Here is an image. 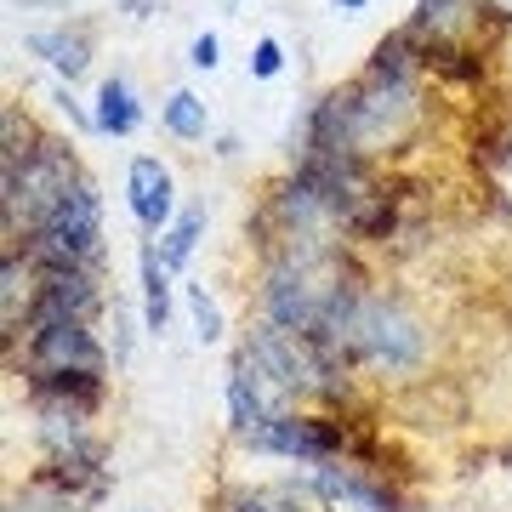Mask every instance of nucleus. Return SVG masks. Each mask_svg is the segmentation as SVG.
Segmentation results:
<instances>
[{
	"mask_svg": "<svg viewBox=\"0 0 512 512\" xmlns=\"http://www.w3.org/2000/svg\"><path fill=\"white\" fill-rule=\"evenodd\" d=\"M478 18H484V0H416L404 29L416 35V46H456Z\"/></svg>",
	"mask_w": 512,
	"mask_h": 512,
	"instance_id": "6",
	"label": "nucleus"
},
{
	"mask_svg": "<svg viewBox=\"0 0 512 512\" xmlns=\"http://www.w3.org/2000/svg\"><path fill=\"white\" fill-rule=\"evenodd\" d=\"M18 239H23V262L35 274H52V268H97L103 262V200H97V183L80 177L52 217Z\"/></svg>",
	"mask_w": 512,
	"mask_h": 512,
	"instance_id": "1",
	"label": "nucleus"
},
{
	"mask_svg": "<svg viewBox=\"0 0 512 512\" xmlns=\"http://www.w3.org/2000/svg\"><path fill=\"white\" fill-rule=\"evenodd\" d=\"M188 313H194L200 342H222V308L205 296V285H188Z\"/></svg>",
	"mask_w": 512,
	"mask_h": 512,
	"instance_id": "13",
	"label": "nucleus"
},
{
	"mask_svg": "<svg viewBox=\"0 0 512 512\" xmlns=\"http://www.w3.org/2000/svg\"><path fill=\"white\" fill-rule=\"evenodd\" d=\"M330 6H342V12H365L370 0H330Z\"/></svg>",
	"mask_w": 512,
	"mask_h": 512,
	"instance_id": "19",
	"label": "nucleus"
},
{
	"mask_svg": "<svg viewBox=\"0 0 512 512\" xmlns=\"http://www.w3.org/2000/svg\"><path fill=\"white\" fill-rule=\"evenodd\" d=\"M376 467H348V461H325V467H313V490L325 495V501H348L359 512H404L399 490L387 484V478H370Z\"/></svg>",
	"mask_w": 512,
	"mask_h": 512,
	"instance_id": "5",
	"label": "nucleus"
},
{
	"mask_svg": "<svg viewBox=\"0 0 512 512\" xmlns=\"http://www.w3.org/2000/svg\"><path fill=\"white\" fill-rule=\"evenodd\" d=\"M120 12H131V18H148V12H160L154 0H120Z\"/></svg>",
	"mask_w": 512,
	"mask_h": 512,
	"instance_id": "18",
	"label": "nucleus"
},
{
	"mask_svg": "<svg viewBox=\"0 0 512 512\" xmlns=\"http://www.w3.org/2000/svg\"><path fill=\"white\" fill-rule=\"evenodd\" d=\"M137 268H143V325L160 336V330L171 325V268H165L160 245H143Z\"/></svg>",
	"mask_w": 512,
	"mask_h": 512,
	"instance_id": "10",
	"label": "nucleus"
},
{
	"mask_svg": "<svg viewBox=\"0 0 512 512\" xmlns=\"http://www.w3.org/2000/svg\"><path fill=\"white\" fill-rule=\"evenodd\" d=\"M52 103H57L63 114H69V126H74V131H97V114H86V109H80L69 86H57V97H52Z\"/></svg>",
	"mask_w": 512,
	"mask_h": 512,
	"instance_id": "17",
	"label": "nucleus"
},
{
	"mask_svg": "<svg viewBox=\"0 0 512 512\" xmlns=\"http://www.w3.org/2000/svg\"><path fill=\"white\" fill-rule=\"evenodd\" d=\"M188 63H194V69H217V63H222V40L211 35V29H205V35H194V46H188Z\"/></svg>",
	"mask_w": 512,
	"mask_h": 512,
	"instance_id": "16",
	"label": "nucleus"
},
{
	"mask_svg": "<svg viewBox=\"0 0 512 512\" xmlns=\"http://www.w3.org/2000/svg\"><path fill=\"white\" fill-rule=\"evenodd\" d=\"M29 52H35L52 74H63V80H80V74L92 69V29H86V23L35 29V35H29Z\"/></svg>",
	"mask_w": 512,
	"mask_h": 512,
	"instance_id": "7",
	"label": "nucleus"
},
{
	"mask_svg": "<svg viewBox=\"0 0 512 512\" xmlns=\"http://www.w3.org/2000/svg\"><path fill=\"white\" fill-rule=\"evenodd\" d=\"M137 512H148V507H137Z\"/></svg>",
	"mask_w": 512,
	"mask_h": 512,
	"instance_id": "20",
	"label": "nucleus"
},
{
	"mask_svg": "<svg viewBox=\"0 0 512 512\" xmlns=\"http://www.w3.org/2000/svg\"><path fill=\"white\" fill-rule=\"evenodd\" d=\"M97 308H103L97 268H52V274H35V296H29V308H23V330L63 325V319L92 325Z\"/></svg>",
	"mask_w": 512,
	"mask_h": 512,
	"instance_id": "3",
	"label": "nucleus"
},
{
	"mask_svg": "<svg viewBox=\"0 0 512 512\" xmlns=\"http://www.w3.org/2000/svg\"><path fill=\"white\" fill-rule=\"evenodd\" d=\"M200 234H205V211H200V205H188L183 217H177L171 228H165V239H160V256H165V268H171V274H177V268H183L188 256H194V245H200Z\"/></svg>",
	"mask_w": 512,
	"mask_h": 512,
	"instance_id": "12",
	"label": "nucleus"
},
{
	"mask_svg": "<svg viewBox=\"0 0 512 512\" xmlns=\"http://www.w3.org/2000/svg\"><path fill=\"white\" fill-rule=\"evenodd\" d=\"M23 370H29V387L63 382V376H103V382H109L103 342H97L92 325H80V319L23 330Z\"/></svg>",
	"mask_w": 512,
	"mask_h": 512,
	"instance_id": "2",
	"label": "nucleus"
},
{
	"mask_svg": "<svg viewBox=\"0 0 512 512\" xmlns=\"http://www.w3.org/2000/svg\"><path fill=\"white\" fill-rule=\"evenodd\" d=\"M262 387H268V382H262V376H256V370L234 353V365H228V427H234L239 439H251L262 421H274V416H279V410H268Z\"/></svg>",
	"mask_w": 512,
	"mask_h": 512,
	"instance_id": "8",
	"label": "nucleus"
},
{
	"mask_svg": "<svg viewBox=\"0 0 512 512\" xmlns=\"http://www.w3.org/2000/svg\"><path fill=\"white\" fill-rule=\"evenodd\" d=\"M222 512H319V507H291L285 495H256V490H228Z\"/></svg>",
	"mask_w": 512,
	"mask_h": 512,
	"instance_id": "14",
	"label": "nucleus"
},
{
	"mask_svg": "<svg viewBox=\"0 0 512 512\" xmlns=\"http://www.w3.org/2000/svg\"><path fill=\"white\" fill-rule=\"evenodd\" d=\"M165 131L171 137H183V143H205V131H211V114H205V103L194 92H171L160 109Z\"/></svg>",
	"mask_w": 512,
	"mask_h": 512,
	"instance_id": "11",
	"label": "nucleus"
},
{
	"mask_svg": "<svg viewBox=\"0 0 512 512\" xmlns=\"http://www.w3.org/2000/svg\"><path fill=\"white\" fill-rule=\"evenodd\" d=\"M279 69H285V46H279L274 35H262L251 46V80H274Z\"/></svg>",
	"mask_w": 512,
	"mask_h": 512,
	"instance_id": "15",
	"label": "nucleus"
},
{
	"mask_svg": "<svg viewBox=\"0 0 512 512\" xmlns=\"http://www.w3.org/2000/svg\"><path fill=\"white\" fill-rule=\"evenodd\" d=\"M97 131L103 137H131V131L143 126V103H137V92H131V80H120V74H109L103 86H97Z\"/></svg>",
	"mask_w": 512,
	"mask_h": 512,
	"instance_id": "9",
	"label": "nucleus"
},
{
	"mask_svg": "<svg viewBox=\"0 0 512 512\" xmlns=\"http://www.w3.org/2000/svg\"><path fill=\"white\" fill-rule=\"evenodd\" d=\"M126 200H131V217L143 222L148 234L177 222V188H171V171H165L160 154H137L126 165Z\"/></svg>",
	"mask_w": 512,
	"mask_h": 512,
	"instance_id": "4",
	"label": "nucleus"
}]
</instances>
